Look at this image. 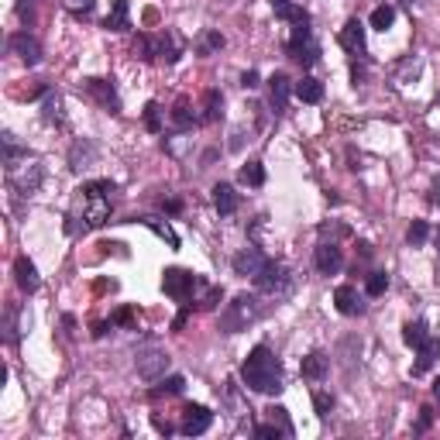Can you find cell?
<instances>
[{
  "label": "cell",
  "instance_id": "obj_15",
  "mask_svg": "<svg viewBox=\"0 0 440 440\" xmlns=\"http://www.w3.org/2000/svg\"><path fill=\"white\" fill-rule=\"evenodd\" d=\"M237 203H241V196L234 193V186H227V183H217L213 186V207H217L220 217H230V213L237 210Z\"/></svg>",
  "mask_w": 440,
  "mask_h": 440
},
{
  "label": "cell",
  "instance_id": "obj_4",
  "mask_svg": "<svg viewBox=\"0 0 440 440\" xmlns=\"http://www.w3.org/2000/svg\"><path fill=\"white\" fill-rule=\"evenodd\" d=\"M289 286H292L289 268L282 265V262H272V258H268L265 268L255 275V289H258V292H265V296H275V300H279V296H286Z\"/></svg>",
  "mask_w": 440,
  "mask_h": 440
},
{
  "label": "cell",
  "instance_id": "obj_24",
  "mask_svg": "<svg viewBox=\"0 0 440 440\" xmlns=\"http://www.w3.org/2000/svg\"><path fill=\"white\" fill-rule=\"evenodd\" d=\"M93 155H96V148L90 145V141H76L73 145V152H69V169H83V162H93Z\"/></svg>",
  "mask_w": 440,
  "mask_h": 440
},
{
  "label": "cell",
  "instance_id": "obj_14",
  "mask_svg": "<svg viewBox=\"0 0 440 440\" xmlns=\"http://www.w3.org/2000/svg\"><path fill=\"white\" fill-rule=\"evenodd\" d=\"M341 45H344L351 56H362L364 52V24L358 18H351L344 24V31H341Z\"/></svg>",
  "mask_w": 440,
  "mask_h": 440
},
{
  "label": "cell",
  "instance_id": "obj_18",
  "mask_svg": "<svg viewBox=\"0 0 440 440\" xmlns=\"http://www.w3.org/2000/svg\"><path fill=\"white\" fill-rule=\"evenodd\" d=\"M14 275H18V286L24 289V292H35V289L41 286V279H39V268L31 265L24 255H21L18 262H14Z\"/></svg>",
  "mask_w": 440,
  "mask_h": 440
},
{
  "label": "cell",
  "instance_id": "obj_26",
  "mask_svg": "<svg viewBox=\"0 0 440 440\" xmlns=\"http://www.w3.org/2000/svg\"><path fill=\"white\" fill-rule=\"evenodd\" d=\"M141 224H145V227H152L155 234L162 237V241H169V248H179V237H175V230L169 227V224H162L158 217H141Z\"/></svg>",
  "mask_w": 440,
  "mask_h": 440
},
{
  "label": "cell",
  "instance_id": "obj_42",
  "mask_svg": "<svg viewBox=\"0 0 440 440\" xmlns=\"http://www.w3.org/2000/svg\"><path fill=\"white\" fill-rule=\"evenodd\" d=\"M430 423H434V409H430V406H423V409H420V423H416V434H423Z\"/></svg>",
  "mask_w": 440,
  "mask_h": 440
},
{
  "label": "cell",
  "instance_id": "obj_9",
  "mask_svg": "<svg viewBox=\"0 0 440 440\" xmlns=\"http://www.w3.org/2000/svg\"><path fill=\"white\" fill-rule=\"evenodd\" d=\"M210 423H213V413L207 409V406H186L183 409V434L186 437H200V434H207L210 430Z\"/></svg>",
  "mask_w": 440,
  "mask_h": 440
},
{
  "label": "cell",
  "instance_id": "obj_27",
  "mask_svg": "<svg viewBox=\"0 0 440 440\" xmlns=\"http://www.w3.org/2000/svg\"><path fill=\"white\" fill-rule=\"evenodd\" d=\"M183 389H186V379H183V375H169V379H162V382L155 385L152 396L155 399H158V396H179Z\"/></svg>",
  "mask_w": 440,
  "mask_h": 440
},
{
  "label": "cell",
  "instance_id": "obj_36",
  "mask_svg": "<svg viewBox=\"0 0 440 440\" xmlns=\"http://www.w3.org/2000/svg\"><path fill=\"white\" fill-rule=\"evenodd\" d=\"M4 337H7V344H14V341H18V307L7 309V327H4Z\"/></svg>",
  "mask_w": 440,
  "mask_h": 440
},
{
  "label": "cell",
  "instance_id": "obj_22",
  "mask_svg": "<svg viewBox=\"0 0 440 440\" xmlns=\"http://www.w3.org/2000/svg\"><path fill=\"white\" fill-rule=\"evenodd\" d=\"M327 368H330L327 354L313 351V354H307V358H303V379H309V382H320V379L327 375Z\"/></svg>",
  "mask_w": 440,
  "mask_h": 440
},
{
  "label": "cell",
  "instance_id": "obj_43",
  "mask_svg": "<svg viewBox=\"0 0 440 440\" xmlns=\"http://www.w3.org/2000/svg\"><path fill=\"white\" fill-rule=\"evenodd\" d=\"M210 48H224V35L210 31V35H207V48H203V52H210Z\"/></svg>",
  "mask_w": 440,
  "mask_h": 440
},
{
  "label": "cell",
  "instance_id": "obj_32",
  "mask_svg": "<svg viewBox=\"0 0 440 440\" xmlns=\"http://www.w3.org/2000/svg\"><path fill=\"white\" fill-rule=\"evenodd\" d=\"M426 234H430L426 220H413V224H409V230H406V241H409L413 248H420L423 241H426Z\"/></svg>",
  "mask_w": 440,
  "mask_h": 440
},
{
  "label": "cell",
  "instance_id": "obj_6",
  "mask_svg": "<svg viewBox=\"0 0 440 440\" xmlns=\"http://www.w3.org/2000/svg\"><path fill=\"white\" fill-rule=\"evenodd\" d=\"M134 368H138V375H141V379L155 382V379H162V375H165V368H169V354H165L162 347H155V344L138 347Z\"/></svg>",
  "mask_w": 440,
  "mask_h": 440
},
{
  "label": "cell",
  "instance_id": "obj_37",
  "mask_svg": "<svg viewBox=\"0 0 440 440\" xmlns=\"http://www.w3.org/2000/svg\"><path fill=\"white\" fill-rule=\"evenodd\" d=\"M255 437H265V440H279V437H286L275 423H262V426H255Z\"/></svg>",
  "mask_w": 440,
  "mask_h": 440
},
{
  "label": "cell",
  "instance_id": "obj_45",
  "mask_svg": "<svg viewBox=\"0 0 440 440\" xmlns=\"http://www.w3.org/2000/svg\"><path fill=\"white\" fill-rule=\"evenodd\" d=\"M155 430H158V434H165V437H169V434H173V423H165V420H158V416H155Z\"/></svg>",
  "mask_w": 440,
  "mask_h": 440
},
{
  "label": "cell",
  "instance_id": "obj_44",
  "mask_svg": "<svg viewBox=\"0 0 440 440\" xmlns=\"http://www.w3.org/2000/svg\"><path fill=\"white\" fill-rule=\"evenodd\" d=\"M131 320H134V313H131V309H117L111 324H131Z\"/></svg>",
  "mask_w": 440,
  "mask_h": 440
},
{
  "label": "cell",
  "instance_id": "obj_7",
  "mask_svg": "<svg viewBox=\"0 0 440 440\" xmlns=\"http://www.w3.org/2000/svg\"><path fill=\"white\" fill-rule=\"evenodd\" d=\"M196 286H200V279H196L193 272H186V268H165V275H162L165 296H173V300H179V303H186Z\"/></svg>",
  "mask_w": 440,
  "mask_h": 440
},
{
  "label": "cell",
  "instance_id": "obj_21",
  "mask_svg": "<svg viewBox=\"0 0 440 440\" xmlns=\"http://www.w3.org/2000/svg\"><path fill=\"white\" fill-rule=\"evenodd\" d=\"M292 90H296V96H300L303 103H320V100H324V83L313 76H303Z\"/></svg>",
  "mask_w": 440,
  "mask_h": 440
},
{
  "label": "cell",
  "instance_id": "obj_29",
  "mask_svg": "<svg viewBox=\"0 0 440 440\" xmlns=\"http://www.w3.org/2000/svg\"><path fill=\"white\" fill-rule=\"evenodd\" d=\"M392 21H396V7L392 4H382V7L372 11V28H379V31L392 28Z\"/></svg>",
  "mask_w": 440,
  "mask_h": 440
},
{
  "label": "cell",
  "instance_id": "obj_16",
  "mask_svg": "<svg viewBox=\"0 0 440 440\" xmlns=\"http://www.w3.org/2000/svg\"><path fill=\"white\" fill-rule=\"evenodd\" d=\"M268 100H272V111L275 114H282L289 103V79L282 73H275V76L268 79Z\"/></svg>",
  "mask_w": 440,
  "mask_h": 440
},
{
  "label": "cell",
  "instance_id": "obj_28",
  "mask_svg": "<svg viewBox=\"0 0 440 440\" xmlns=\"http://www.w3.org/2000/svg\"><path fill=\"white\" fill-rule=\"evenodd\" d=\"M241 183H245V186H262V183H265V165L251 158L248 165H241Z\"/></svg>",
  "mask_w": 440,
  "mask_h": 440
},
{
  "label": "cell",
  "instance_id": "obj_19",
  "mask_svg": "<svg viewBox=\"0 0 440 440\" xmlns=\"http://www.w3.org/2000/svg\"><path fill=\"white\" fill-rule=\"evenodd\" d=\"M437 354H440V341H437V337H426V341L416 347V364H413V375H423L430 364L437 362Z\"/></svg>",
  "mask_w": 440,
  "mask_h": 440
},
{
  "label": "cell",
  "instance_id": "obj_38",
  "mask_svg": "<svg viewBox=\"0 0 440 440\" xmlns=\"http://www.w3.org/2000/svg\"><path fill=\"white\" fill-rule=\"evenodd\" d=\"M313 406H317V416H327L330 406H334V399H330L327 392H317V396H313Z\"/></svg>",
  "mask_w": 440,
  "mask_h": 440
},
{
  "label": "cell",
  "instance_id": "obj_11",
  "mask_svg": "<svg viewBox=\"0 0 440 440\" xmlns=\"http://www.w3.org/2000/svg\"><path fill=\"white\" fill-rule=\"evenodd\" d=\"M317 268L324 272V275H334V272H341V265H344V255H341V248L334 245V241H324L320 248H317Z\"/></svg>",
  "mask_w": 440,
  "mask_h": 440
},
{
  "label": "cell",
  "instance_id": "obj_17",
  "mask_svg": "<svg viewBox=\"0 0 440 440\" xmlns=\"http://www.w3.org/2000/svg\"><path fill=\"white\" fill-rule=\"evenodd\" d=\"M103 28L107 31H128L131 28V4L128 0H117L114 7H111V14L103 21Z\"/></svg>",
  "mask_w": 440,
  "mask_h": 440
},
{
  "label": "cell",
  "instance_id": "obj_8",
  "mask_svg": "<svg viewBox=\"0 0 440 440\" xmlns=\"http://www.w3.org/2000/svg\"><path fill=\"white\" fill-rule=\"evenodd\" d=\"M83 93L96 100L107 114H121V96H117L111 79H83Z\"/></svg>",
  "mask_w": 440,
  "mask_h": 440
},
{
  "label": "cell",
  "instance_id": "obj_13",
  "mask_svg": "<svg viewBox=\"0 0 440 440\" xmlns=\"http://www.w3.org/2000/svg\"><path fill=\"white\" fill-rule=\"evenodd\" d=\"M11 48L18 52L28 66H35L41 58V45H39V39L35 35H28V31H18V35H11Z\"/></svg>",
  "mask_w": 440,
  "mask_h": 440
},
{
  "label": "cell",
  "instance_id": "obj_5",
  "mask_svg": "<svg viewBox=\"0 0 440 440\" xmlns=\"http://www.w3.org/2000/svg\"><path fill=\"white\" fill-rule=\"evenodd\" d=\"M286 52H289V58H296L300 66H313V62L320 58V48H317V41H313L309 24H296V28H292V39H289Z\"/></svg>",
  "mask_w": 440,
  "mask_h": 440
},
{
  "label": "cell",
  "instance_id": "obj_30",
  "mask_svg": "<svg viewBox=\"0 0 440 440\" xmlns=\"http://www.w3.org/2000/svg\"><path fill=\"white\" fill-rule=\"evenodd\" d=\"M385 289H389V275H385V272H372V275L364 279V292H368V296H382Z\"/></svg>",
  "mask_w": 440,
  "mask_h": 440
},
{
  "label": "cell",
  "instance_id": "obj_25",
  "mask_svg": "<svg viewBox=\"0 0 440 440\" xmlns=\"http://www.w3.org/2000/svg\"><path fill=\"white\" fill-rule=\"evenodd\" d=\"M426 337H430V334H426V324H423V320H409V324L402 327V341L409 347H420Z\"/></svg>",
  "mask_w": 440,
  "mask_h": 440
},
{
  "label": "cell",
  "instance_id": "obj_23",
  "mask_svg": "<svg viewBox=\"0 0 440 440\" xmlns=\"http://www.w3.org/2000/svg\"><path fill=\"white\" fill-rule=\"evenodd\" d=\"M18 158H28V148H21L14 141V134H4V165H7V173L18 169Z\"/></svg>",
  "mask_w": 440,
  "mask_h": 440
},
{
  "label": "cell",
  "instance_id": "obj_40",
  "mask_svg": "<svg viewBox=\"0 0 440 440\" xmlns=\"http://www.w3.org/2000/svg\"><path fill=\"white\" fill-rule=\"evenodd\" d=\"M66 7L76 11V14H90L93 11V0H66Z\"/></svg>",
  "mask_w": 440,
  "mask_h": 440
},
{
  "label": "cell",
  "instance_id": "obj_34",
  "mask_svg": "<svg viewBox=\"0 0 440 440\" xmlns=\"http://www.w3.org/2000/svg\"><path fill=\"white\" fill-rule=\"evenodd\" d=\"M268 416H272V423H275L286 437H292V423H289V413L282 409V406H272V409H268Z\"/></svg>",
  "mask_w": 440,
  "mask_h": 440
},
{
  "label": "cell",
  "instance_id": "obj_35",
  "mask_svg": "<svg viewBox=\"0 0 440 440\" xmlns=\"http://www.w3.org/2000/svg\"><path fill=\"white\" fill-rule=\"evenodd\" d=\"M145 128H148V131H162V107H158V103H148V107H145Z\"/></svg>",
  "mask_w": 440,
  "mask_h": 440
},
{
  "label": "cell",
  "instance_id": "obj_39",
  "mask_svg": "<svg viewBox=\"0 0 440 440\" xmlns=\"http://www.w3.org/2000/svg\"><path fill=\"white\" fill-rule=\"evenodd\" d=\"M220 296H224V289H220V286L207 289V296H203V303H200V307H203V309H213L217 303H220Z\"/></svg>",
  "mask_w": 440,
  "mask_h": 440
},
{
  "label": "cell",
  "instance_id": "obj_46",
  "mask_svg": "<svg viewBox=\"0 0 440 440\" xmlns=\"http://www.w3.org/2000/svg\"><path fill=\"white\" fill-rule=\"evenodd\" d=\"M241 83H245L248 90H255V86H258V73H245V79H241Z\"/></svg>",
  "mask_w": 440,
  "mask_h": 440
},
{
  "label": "cell",
  "instance_id": "obj_48",
  "mask_svg": "<svg viewBox=\"0 0 440 440\" xmlns=\"http://www.w3.org/2000/svg\"><path fill=\"white\" fill-rule=\"evenodd\" d=\"M434 396L440 399V375H437V382H434Z\"/></svg>",
  "mask_w": 440,
  "mask_h": 440
},
{
  "label": "cell",
  "instance_id": "obj_2",
  "mask_svg": "<svg viewBox=\"0 0 440 440\" xmlns=\"http://www.w3.org/2000/svg\"><path fill=\"white\" fill-rule=\"evenodd\" d=\"M117 186L111 179H93V183H86L83 190H79V200H83V230L90 227H100V224H107L111 220V200H114Z\"/></svg>",
  "mask_w": 440,
  "mask_h": 440
},
{
  "label": "cell",
  "instance_id": "obj_3",
  "mask_svg": "<svg viewBox=\"0 0 440 440\" xmlns=\"http://www.w3.org/2000/svg\"><path fill=\"white\" fill-rule=\"evenodd\" d=\"M262 317H265L262 300L241 292V296H234L227 307H224V313H220V330H224V334H241V330H248L251 324H258Z\"/></svg>",
  "mask_w": 440,
  "mask_h": 440
},
{
  "label": "cell",
  "instance_id": "obj_10",
  "mask_svg": "<svg viewBox=\"0 0 440 440\" xmlns=\"http://www.w3.org/2000/svg\"><path fill=\"white\" fill-rule=\"evenodd\" d=\"M265 262H268V258L258 248H241L237 255H234V262H230V265H234V272H237V275H251V279H255V275L265 268Z\"/></svg>",
  "mask_w": 440,
  "mask_h": 440
},
{
  "label": "cell",
  "instance_id": "obj_1",
  "mask_svg": "<svg viewBox=\"0 0 440 440\" xmlns=\"http://www.w3.org/2000/svg\"><path fill=\"white\" fill-rule=\"evenodd\" d=\"M241 379H245V385H248L251 392L275 396L282 389V364H279V358L265 344H258L245 358V364H241Z\"/></svg>",
  "mask_w": 440,
  "mask_h": 440
},
{
  "label": "cell",
  "instance_id": "obj_33",
  "mask_svg": "<svg viewBox=\"0 0 440 440\" xmlns=\"http://www.w3.org/2000/svg\"><path fill=\"white\" fill-rule=\"evenodd\" d=\"M193 121H196V117H193L190 103H186V100H179V103H175V111H173V124H175V128H193Z\"/></svg>",
  "mask_w": 440,
  "mask_h": 440
},
{
  "label": "cell",
  "instance_id": "obj_47",
  "mask_svg": "<svg viewBox=\"0 0 440 440\" xmlns=\"http://www.w3.org/2000/svg\"><path fill=\"white\" fill-rule=\"evenodd\" d=\"M430 200H434V203H437V207H440V179H437V183H434V193H430Z\"/></svg>",
  "mask_w": 440,
  "mask_h": 440
},
{
  "label": "cell",
  "instance_id": "obj_31",
  "mask_svg": "<svg viewBox=\"0 0 440 440\" xmlns=\"http://www.w3.org/2000/svg\"><path fill=\"white\" fill-rule=\"evenodd\" d=\"M220 103H224V100H220V93H217V90H207V111H203V117H200V121H203V124L217 121V117H220Z\"/></svg>",
  "mask_w": 440,
  "mask_h": 440
},
{
  "label": "cell",
  "instance_id": "obj_41",
  "mask_svg": "<svg viewBox=\"0 0 440 440\" xmlns=\"http://www.w3.org/2000/svg\"><path fill=\"white\" fill-rule=\"evenodd\" d=\"M45 121H58V96H52V93L45 100Z\"/></svg>",
  "mask_w": 440,
  "mask_h": 440
},
{
  "label": "cell",
  "instance_id": "obj_20",
  "mask_svg": "<svg viewBox=\"0 0 440 440\" xmlns=\"http://www.w3.org/2000/svg\"><path fill=\"white\" fill-rule=\"evenodd\" d=\"M272 4V11L279 14L282 21H292V24H309V14L303 7H296L292 0H268Z\"/></svg>",
  "mask_w": 440,
  "mask_h": 440
},
{
  "label": "cell",
  "instance_id": "obj_12",
  "mask_svg": "<svg viewBox=\"0 0 440 440\" xmlns=\"http://www.w3.org/2000/svg\"><path fill=\"white\" fill-rule=\"evenodd\" d=\"M334 303H337V309H341L344 317H362L364 313V303H362V296H358V289L354 286H337Z\"/></svg>",
  "mask_w": 440,
  "mask_h": 440
}]
</instances>
